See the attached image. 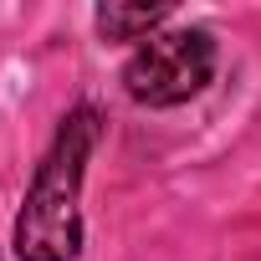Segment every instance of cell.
<instances>
[{
  "label": "cell",
  "mask_w": 261,
  "mask_h": 261,
  "mask_svg": "<svg viewBox=\"0 0 261 261\" xmlns=\"http://www.w3.org/2000/svg\"><path fill=\"white\" fill-rule=\"evenodd\" d=\"M92 26L102 41H149L169 26V11L164 6H97L92 11Z\"/></svg>",
  "instance_id": "obj_3"
},
{
  "label": "cell",
  "mask_w": 261,
  "mask_h": 261,
  "mask_svg": "<svg viewBox=\"0 0 261 261\" xmlns=\"http://www.w3.org/2000/svg\"><path fill=\"white\" fill-rule=\"evenodd\" d=\"M102 144V113L92 102H77L51 134V149L41 154L26 205L16 215V261H77L82 256V179L87 159Z\"/></svg>",
  "instance_id": "obj_1"
},
{
  "label": "cell",
  "mask_w": 261,
  "mask_h": 261,
  "mask_svg": "<svg viewBox=\"0 0 261 261\" xmlns=\"http://www.w3.org/2000/svg\"><path fill=\"white\" fill-rule=\"evenodd\" d=\"M215 36L205 26H174L149 36L123 67V92L144 102V108H179L190 97H200L215 77Z\"/></svg>",
  "instance_id": "obj_2"
}]
</instances>
